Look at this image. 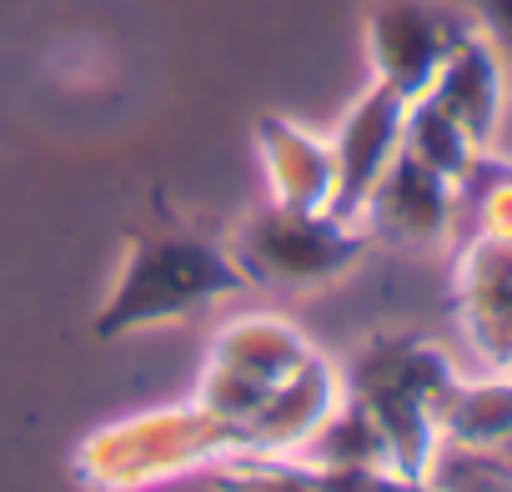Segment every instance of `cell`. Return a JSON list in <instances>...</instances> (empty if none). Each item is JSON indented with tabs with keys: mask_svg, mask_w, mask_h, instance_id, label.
<instances>
[{
	"mask_svg": "<svg viewBox=\"0 0 512 492\" xmlns=\"http://www.w3.org/2000/svg\"><path fill=\"white\" fill-rule=\"evenodd\" d=\"M457 392V372L447 352L427 337H372L357 362L347 397L377 422L387 437L392 467L422 477L442 442V407Z\"/></svg>",
	"mask_w": 512,
	"mask_h": 492,
	"instance_id": "cell-1",
	"label": "cell"
},
{
	"mask_svg": "<svg viewBox=\"0 0 512 492\" xmlns=\"http://www.w3.org/2000/svg\"><path fill=\"white\" fill-rule=\"evenodd\" d=\"M236 287H246V277L236 272V262L221 246L186 241V236H136L121 287L101 317V332L111 337L141 322H171V317H186L196 302H211Z\"/></svg>",
	"mask_w": 512,
	"mask_h": 492,
	"instance_id": "cell-2",
	"label": "cell"
},
{
	"mask_svg": "<svg viewBox=\"0 0 512 492\" xmlns=\"http://www.w3.org/2000/svg\"><path fill=\"white\" fill-rule=\"evenodd\" d=\"M367 231L357 221H342L332 211H307V206H282L272 201L267 211H256L236 241H231V262L246 282H267V287H317L342 277L362 252H367Z\"/></svg>",
	"mask_w": 512,
	"mask_h": 492,
	"instance_id": "cell-3",
	"label": "cell"
},
{
	"mask_svg": "<svg viewBox=\"0 0 512 492\" xmlns=\"http://www.w3.org/2000/svg\"><path fill=\"white\" fill-rule=\"evenodd\" d=\"M462 31L467 26L437 11L432 0H377L367 16V56H372L377 81L417 101Z\"/></svg>",
	"mask_w": 512,
	"mask_h": 492,
	"instance_id": "cell-4",
	"label": "cell"
},
{
	"mask_svg": "<svg viewBox=\"0 0 512 492\" xmlns=\"http://www.w3.org/2000/svg\"><path fill=\"white\" fill-rule=\"evenodd\" d=\"M402 116H407V96H397L392 86L372 81L357 106L342 116L332 146V216L357 221L367 191L377 186V176L392 166V156L402 151Z\"/></svg>",
	"mask_w": 512,
	"mask_h": 492,
	"instance_id": "cell-5",
	"label": "cell"
},
{
	"mask_svg": "<svg viewBox=\"0 0 512 492\" xmlns=\"http://www.w3.org/2000/svg\"><path fill=\"white\" fill-rule=\"evenodd\" d=\"M452 216H457V186L407 151L392 156V166L377 176V186L357 211L362 231L392 246H432L447 236Z\"/></svg>",
	"mask_w": 512,
	"mask_h": 492,
	"instance_id": "cell-6",
	"label": "cell"
},
{
	"mask_svg": "<svg viewBox=\"0 0 512 492\" xmlns=\"http://www.w3.org/2000/svg\"><path fill=\"white\" fill-rule=\"evenodd\" d=\"M457 307L477 352L512 377V236L477 231L457 262Z\"/></svg>",
	"mask_w": 512,
	"mask_h": 492,
	"instance_id": "cell-7",
	"label": "cell"
},
{
	"mask_svg": "<svg viewBox=\"0 0 512 492\" xmlns=\"http://www.w3.org/2000/svg\"><path fill=\"white\" fill-rule=\"evenodd\" d=\"M422 96L432 106H442L487 151L497 136V121H502V56H497V46L477 26H467Z\"/></svg>",
	"mask_w": 512,
	"mask_h": 492,
	"instance_id": "cell-8",
	"label": "cell"
},
{
	"mask_svg": "<svg viewBox=\"0 0 512 492\" xmlns=\"http://www.w3.org/2000/svg\"><path fill=\"white\" fill-rule=\"evenodd\" d=\"M256 146H262V166L272 181V201L282 206H307L327 211L332 206V146L282 116H262L256 126Z\"/></svg>",
	"mask_w": 512,
	"mask_h": 492,
	"instance_id": "cell-9",
	"label": "cell"
},
{
	"mask_svg": "<svg viewBox=\"0 0 512 492\" xmlns=\"http://www.w3.org/2000/svg\"><path fill=\"white\" fill-rule=\"evenodd\" d=\"M402 151L417 156L422 166H432L437 176H447L452 186H462L467 171H472L477 156H482V146H477L442 106H432L427 96L407 101V116H402Z\"/></svg>",
	"mask_w": 512,
	"mask_h": 492,
	"instance_id": "cell-10",
	"label": "cell"
},
{
	"mask_svg": "<svg viewBox=\"0 0 512 492\" xmlns=\"http://www.w3.org/2000/svg\"><path fill=\"white\" fill-rule=\"evenodd\" d=\"M427 492H512V462L487 447H462V442H437L427 472Z\"/></svg>",
	"mask_w": 512,
	"mask_h": 492,
	"instance_id": "cell-11",
	"label": "cell"
},
{
	"mask_svg": "<svg viewBox=\"0 0 512 492\" xmlns=\"http://www.w3.org/2000/svg\"><path fill=\"white\" fill-rule=\"evenodd\" d=\"M457 191H477V221L492 236H512V166L492 161L487 151L477 156V166L467 171V181Z\"/></svg>",
	"mask_w": 512,
	"mask_h": 492,
	"instance_id": "cell-12",
	"label": "cell"
},
{
	"mask_svg": "<svg viewBox=\"0 0 512 492\" xmlns=\"http://www.w3.org/2000/svg\"><path fill=\"white\" fill-rule=\"evenodd\" d=\"M472 11H477V31L497 46V56L512 61V0H472Z\"/></svg>",
	"mask_w": 512,
	"mask_h": 492,
	"instance_id": "cell-13",
	"label": "cell"
},
{
	"mask_svg": "<svg viewBox=\"0 0 512 492\" xmlns=\"http://www.w3.org/2000/svg\"><path fill=\"white\" fill-rule=\"evenodd\" d=\"M497 452H502V457H507V462H512V432H507V442H502V447H497Z\"/></svg>",
	"mask_w": 512,
	"mask_h": 492,
	"instance_id": "cell-14",
	"label": "cell"
}]
</instances>
